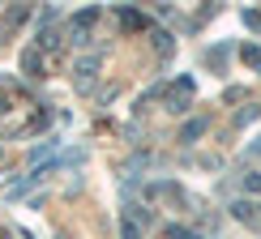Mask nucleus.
<instances>
[{
	"label": "nucleus",
	"mask_w": 261,
	"mask_h": 239,
	"mask_svg": "<svg viewBox=\"0 0 261 239\" xmlns=\"http://www.w3.org/2000/svg\"><path fill=\"white\" fill-rule=\"evenodd\" d=\"M94 21H99V9H82V13L73 17V35H77V39H86V30H90Z\"/></svg>",
	"instance_id": "obj_1"
},
{
	"label": "nucleus",
	"mask_w": 261,
	"mask_h": 239,
	"mask_svg": "<svg viewBox=\"0 0 261 239\" xmlns=\"http://www.w3.org/2000/svg\"><path fill=\"white\" fill-rule=\"evenodd\" d=\"M244 192H261V171H248L244 175Z\"/></svg>",
	"instance_id": "obj_6"
},
{
	"label": "nucleus",
	"mask_w": 261,
	"mask_h": 239,
	"mask_svg": "<svg viewBox=\"0 0 261 239\" xmlns=\"http://www.w3.org/2000/svg\"><path fill=\"white\" fill-rule=\"evenodd\" d=\"M244 21H248L253 30H261V13H257V9H248V13H244Z\"/></svg>",
	"instance_id": "obj_9"
},
{
	"label": "nucleus",
	"mask_w": 261,
	"mask_h": 239,
	"mask_svg": "<svg viewBox=\"0 0 261 239\" xmlns=\"http://www.w3.org/2000/svg\"><path fill=\"white\" fill-rule=\"evenodd\" d=\"M240 56L253 64V69H261V47H240Z\"/></svg>",
	"instance_id": "obj_7"
},
{
	"label": "nucleus",
	"mask_w": 261,
	"mask_h": 239,
	"mask_svg": "<svg viewBox=\"0 0 261 239\" xmlns=\"http://www.w3.org/2000/svg\"><path fill=\"white\" fill-rule=\"evenodd\" d=\"M120 17H124V26H128V30H141V26H146V17H141V13H128V9H124Z\"/></svg>",
	"instance_id": "obj_5"
},
{
	"label": "nucleus",
	"mask_w": 261,
	"mask_h": 239,
	"mask_svg": "<svg viewBox=\"0 0 261 239\" xmlns=\"http://www.w3.org/2000/svg\"><path fill=\"white\" fill-rule=\"evenodd\" d=\"M120 235H124V239H141V231H137V226H133V222H128V218L120 222Z\"/></svg>",
	"instance_id": "obj_8"
},
{
	"label": "nucleus",
	"mask_w": 261,
	"mask_h": 239,
	"mask_svg": "<svg viewBox=\"0 0 261 239\" xmlns=\"http://www.w3.org/2000/svg\"><path fill=\"white\" fill-rule=\"evenodd\" d=\"M231 214L240 222H253V205H248V201H231Z\"/></svg>",
	"instance_id": "obj_3"
},
{
	"label": "nucleus",
	"mask_w": 261,
	"mask_h": 239,
	"mask_svg": "<svg viewBox=\"0 0 261 239\" xmlns=\"http://www.w3.org/2000/svg\"><path fill=\"white\" fill-rule=\"evenodd\" d=\"M205 133V120H193V124H184V141H193V137H201Z\"/></svg>",
	"instance_id": "obj_4"
},
{
	"label": "nucleus",
	"mask_w": 261,
	"mask_h": 239,
	"mask_svg": "<svg viewBox=\"0 0 261 239\" xmlns=\"http://www.w3.org/2000/svg\"><path fill=\"white\" fill-rule=\"evenodd\" d=\"M21 69H26V73H35V77H39V69H43V51H39V47H30L26 56H21Z\"/></svg>",
	"instance_id": "obj_2"
}]
</instances>
